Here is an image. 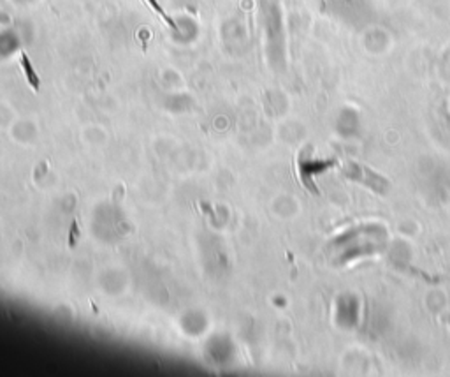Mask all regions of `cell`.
I'll return each instance as SVG.
<instances>
[{
    "instance_id": "6da1fadb",
    "label": "cell",
    "mask_w": 450,
    "mask_h": 377,
    "mask_svg": "<svg viewBox=\"0 0 450 377\" xmlns=\"http://www.w3.org/2000/svg\"><path fill=\"white\" fill-rule=\"evenodd\" d=\"M21 65H23V69H25V72H26L28 83L34 86L35 90H39V78H37V74H35L34 69H32V64H30L28 56H26L25 53H21Z\"/></svg>"
},
{
    "instance_id": "7a4b0ae2",
    "label": "cell",
    "mask_w": 450,
    "mask_h": 377,
    "mask_svg": "<svg viewBox=\"0 0 450 377\" xmlns=\"http://www.w3.org/2000/svg\"><path fill=\"white\" fill-rule=\"evenodd\" d=\"M146 2H148V4H150V5H151V7H153V11H155V12H156V14H158V16H160V18L164 19V21H165V23H167V25H169V26H171V28H178V26H176V23H174V21H172V19H171V18H169V16H167V14H165V11H164V9H162V5H160V4H158V2H156V0H146Z\"/></svg>"
}]
</instances>
